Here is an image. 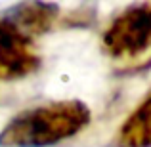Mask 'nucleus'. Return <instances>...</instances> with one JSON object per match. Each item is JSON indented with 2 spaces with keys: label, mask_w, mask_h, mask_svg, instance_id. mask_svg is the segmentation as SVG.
<instances>
[{
  "label": "nucleus",
  "mask_w": 151,
  "mask_h": 147,
  "mask_svg": "<svg viewBox=\"0 0 151 147\" xmlns=\"http://www.w3.org/2000/svg\"><path fill=\"white\" fill-rule=\"evenodd\" d=\"M92 120L78 99L54 101L15 115L0 132V147H50L81 134Z\"/></svg>",
  "instance_id": "obj_1"
},
{
  "label": "nucleus",
  "mask_w": 151,
  "mask_h": 147,
  "mask_svg": "<svg viewBox=\"0 0 151 147\" xmlns=\"http://www.w3.org/2000/svg\"><path fill=\"white\" fill-rule=\"evenodd\" d=\"M103 52L124 71L151 63V2L132 4L111 19L101 34Z\"/></svg>",
  "instance_id": "obj_2"
},
{
  "label": "nucleus",
  "mask_w": 151,
  "mask_h": 147,
  "mask_svg": "<svg viewBox=\"0 0 151 147\" xmlns=\"http://www.w3.org/2000/svg\"><path fill=\"white\" fill-rule=\"evenodd\" d=\"M40 67L35 38L19 31L8 17H0V80L33 75Z\"/></svg>",
  "instance_id": "obj_3"
},
{
  "label": "nucleus",
  "mask_w": 151,
  "mask_h": 147,
  "mask_svg": "<svg viewBox=\"0 0 151 147\" xmlns=\"http://www.w3.org/2000/svg\"><path fill=\"white\" fill-rule=\"evenodd\" d=\"M59 8L55 4H42V2H25L14 6L4 17H8L19 31L27 37L35 38L37 34H42L54 25V19L58 17Z\"/></svg>",
  "instance_id": "obj_4"
},
{
  "label": "nucleus",
  "mask_w": 151,
  "mask_h": 147,
  "mask_svg": "<svg viewBox=\"0 0 151 147\" xmlns=\"http://www.w3.org/2000/svg\"><path fill=\"white\" fill-rule=\"evenodd\" d=\"M119 147H151V94L130 113L117 134Z\"/></svg>",
  "instance_id": "obj_5"
}]
</instances>
